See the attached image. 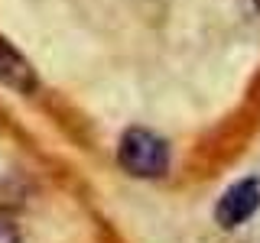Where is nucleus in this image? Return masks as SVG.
Listing matches in <instances>:
<instances>
[{
    "label": "nucleus",
    "instance_id": "f257e3e1",
    "mask_svg": "<svg viewBox=\"0 0 260 243\" xmlns=\"http://www.w3.org/2000/svg\"><path fill=\"white\" fill-rule=\"evenodd\" d=\"M117 159L137 178H159L169 169V143L146 127H130L120 136Z\"/></svg>",
    "mask_w": 260,
    "mask_h": 243
},
{
    "label": "nucleus",
    "instance_id": "7ed1b4c3",
    "mask_svg": "<svg viewBox=\"0 0 260 243\" xmlns=\"http://www.w3.org/2000/svg\"><path fill=\"white\" fill-rule=\"evenodd\" d=\"M0 81L16 94L36 91V71H32V65L23 59L13 46H7L4 39H0Z\"/></svg>",
    "mask_w": 260,
    "mask_h": 243
},
{
    "label": "nucleus",
    "instance_id": "f03ea898",
    "mask_svg": "<svg viewBox=\"0 0 260 243\" xmlns=\"http://www.w3.org/2000/svg\"><path fill=\"white\" fill-rule=\"evenodd\" d=\"M260 208V178H241L218 198L215 221L221 227H238Z\"/></svg>",
    "mask_w": 260,
    "mask_h": 243
},
{
    "label": "nucleus",
    "instance_id": "20e7f679",
    "mask_svg": "<svg viewBox=\"0 0 260 243\" xmlns=\"http://www.w3.org/2000/svg\"><path fill=\"white\" fill-rule=\"evenodd\" d=\"M0 243H20V233L7 217H0Z\"/></svg>",
    "mask_w": 260,
    "mask_h": 243
}]
</instances>
